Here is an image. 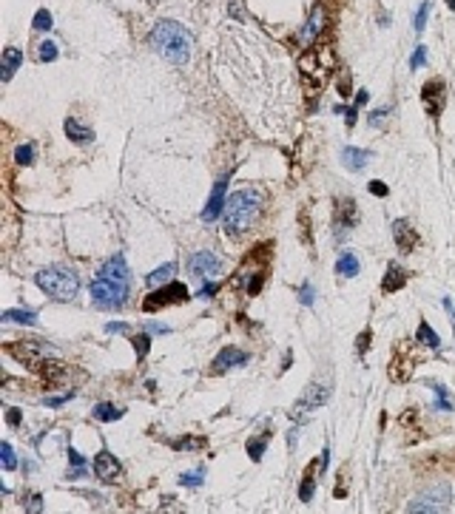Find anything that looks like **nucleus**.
I'll list each match as a JSON object with an SVG mask.
<instances>
[{
  "label": "nucleus",
  "instance_id": "obj_1",
  "mask_svg": "<svg viewBox=\"0 0 455 514\" xmlns=\"http://www.w3.org/2000/svg\"><path fill=\"white\" fill-rule=\"evenodd\" d=\"M148 46L154 49L168 63L185 66L194 51V34L177 21H157L148 34Z\"/></svg>",
  "mask_w": 455,
  "mask_h": 514
},
{
  "label": "nucleus",
  "instance_id": "obj_2",
  "mask_svg": "<svg viewBox=\"0 0 455 514\" xmlns=\"http://www.w3.org/2000/svg\"><path fill=\"white\" fill-rule=\"evenodd\" d=\"M259 216H262V194L259 190L248 188V190H236V194L228 196L225 214H222L225 231H231L234 236H242L259 222Z\"/></svg>",
  "mask_w": 455,
  "mask_h": 514
},
{
  "label": "nucleus",
  "instance_id": "obj_3",
  "mask_svg": "<svg viewBox=\"0 0 455 514\" xmlns=\"http://www.w3.org/2000/svg\"><path fill=\"white\" fill-rule=\"evenodd\" d=\"M34 284H37V287H40L49 298L63 301V304L74 301V298H77V293H80V276L74 273V270H69V268H60V264L43 268L40 273L34 276Z\"/></svg>",
  "mask_w": 455,
  "mask_h": 514
},
{
  "label": "nucleus",
  "instance_id": "obj_4",
  "mask_svg": "<svg viewBox=\"0 0 455 514\" xmlns=\"http://www.w3.org/2000/svg\"><path fill=\"white\" fill-rule=\"evenodd\" d=\"M299 68H302V80L310 91H321V86L328 83L330 68H333V54L330 49H319L310 46L305 54L299 57Z\"/></svg>",
  "mask_w": 455,
  "mask_h": 514
},
{
  "label": "nucleus",
  "instance_id": "obj_5",
  "mask_svg": "<svg viewBox=\"0 0 455 514\" xmlns=\"http://www.w3.org/2000/svg\"><path fill=\"white\" fill-rule=\"evenodd\" d=\"M88 290H91L94 307H100V310H123L125 307L128 284H123V281H111V279L97 276V279L91 281Z\"/></svg>",
  "mask_w": 455,
  "mask_h": 514
},
{
  "label": "nucleus",
  "instance_id": "obj_6",
  "mask_svg": "<svg viewBox=\"0 0 455 514\" xmlns=\"http://www.w3.org/2000/svg\"><path fill=\"white\" fill-rule=\"evenodd\" d=\"M452 503V489L450 483H435L430 489H424L419 498H415L407 511H424V514H435V511H447Z\"/></svg>",
  "mask_w": 455,
  "mask_h": 514
},
{
  "label": "nucleus",
  "instance_id": "obj_7",
  "mask_svg": "<svg viewBox=\"0 0 455 514\" xmlns=\"http://www.w3.org/2000/svg\"><path fill=\"white\" fill-rule=\"evenodd\" d=\"M188 298H191V293H188L185 284L168 281V284H162L160 290H154L151 296H145L143 310H145V313H154V310L165 307V304H182V301H188Z\"/></svg>",
  "mask_w": 455,
  "mask_h": 514
},
{
  "label": "nucleus",
  "instance_id": "obj_8",
  "mask_svg": "<svg viewBox=\"0 0 455 514\" xmlns=\"http://www.w3.org/2000/svg\"><path fill=\"white\" fill-rule=\"evenodd\" d=\"M9 352L21 361V364H26L29 370H37L40 361L54 355V350L46 344V341H14V344H9Z\"/></svg>",
  "mask_w": 455,
  "mask_h": 514
},
{
  "label": "nucleus",
  "instance_id": "obj_9",
  "mask_svg": "<svg viewBox=\"0 0 455 514\" xmlns=\"http://www.w3.org/2000/svg\"><path fill=\"white\" fill-rule=\"evenodd\" d=\"M188 273H191L194 279H199V281H211L214 276L222 273V259L214 256L211 250H199V253H194L191 259H188Z\"/></svg>",
  "mask_w": 455,
  "mask_h": 514
},
{
  "label": "nucleus",
  "instance_id": "obj_10",
  "mask_svg": "<svg viewBox=\"0 0 455 514\" xmlns=\"http://www.w3.org/2000/svg\"><path fill=\"white\" fill-rule=\"evenodd\" d=\"M328 398H330V389H328V387L310 384V387L305 389V395L299 398V404L293 407L291 417H293V421H305V417L310 415V409H319L321 404H328Z\"/></svg>",
  "mask_w": 455,
  "mask_h": 514
},
{
  "label": "nucleus",
  "instance_id": "obj_11",
  "mask_svg": "<svg viewBox=\"0 0 455 514\" xmlns=\"http://www.w3.org/2000/svg\"><path fill=\"white\" fill-rule=\"evenodd\" d=\"M94 478H97L100 483H114L120 478V461L114 458V454L108 449H100L97 458H94Z\"/></svg>",
  "mask_w": 455,
  "mask_h": 514
},
{
  "label": "nucleus",
  "instance_id": "obj_12",
  "mask_svg": "<svg viewBox=\"0 0 455 514\" xmlns=\"http://www.w3.org/2000/svg\"><path fill=\"white\" fill-rule=\"evenodd\" d=\"M225 190H228V179H219V182L214 185L211 199H208V205L202 207V219H205V222H214V219H219V216L225 214V205H228Z\"/></svg>",
  "mask_w": 455,
  "mask_h": 514
},
{
  "label": "nucleus",
  "instance_id": "obj_13",
  "mask_svg": "<svg viewBox=\"0 0 455 514\" xmlns=\"http://www.w3.org/2000/svg\"><path fill=\"white\" fill-rule=\"evenodd\" d=\"M251 361L248 352H242L236 347H225L219 350V355L214 358V372H225V370H236V367H245Z\"/></svg>",
  "mask_w": 455,
  "mask_h": 514
},
{
  "label": "nucleus",
  "instance_id": "obj_14",
  "mask_svg": "<svg viewBox=\"0 0 455 514\" xmlns=\"http://www.w3.org/2000/svg\"><path fill=\"white\" fill-rule=\"evenodd\" d=\"M97 276H103V279H111V281H123V284H131V270H128V264H125V256L123 253H114L103 268H100V273Z\"/></svg>",
  "mask_w": 455,
  "mask_h": 514
},
{
  "label": "nucleus",
  "instance_id": "obj_15",
  "mask_svg": "<svg viewBox=\"0 0 455 514\" xmlns=\"http://www.w3.org/2000/svg\"><path fill=\"white\" fill-rule=\"evenodd\" d=\"M393 239H395V247L402 253H410L415 244H419V236H415V231H413V224L407 222V219H395L393 222Z\"/></svg>",
  "mask_w": 455,
  "mask_h": 514
},
{
  "label": "nucleus",
  "instance_id": "obj_16",
  "mask_svg": "<svg viewBox=\"0 0 455 514\" xmlns=\"http://www.w3.org/2000/svg\"><path fill=\"white\" fill-rule=\"evenodd\" d=\"M373 154L365 148H353V145H345L341 148V165H345L347 170H353V174H358V170H365L370 165Z\"/></svg>",
  "mask_w": 455,
  "mask_h": 514
},
{
  "label": "nucleus",
  "instance_id": "obj_17",
  "mask_svg": "<svg viewBox=\"0 0 455 514\" xmlns=\"http://www.w3.org/2000/svg\"><path fill=\"white\" fill-rule=\"evenodd\" d=\"M407 270L402 268V264H387V273H384V281H382V290L384 293H398V290H402L404 287V284H407Z\"/></svg>",
  "mask_w": 455,
  "mask_h": 514
},
{
  "label": "nucleus",
  "instance_id": "obj_18",
  "mask_svg": "<svg viewBox=\"0 0 455 514\" xmlns=\"http://www.w3.org/2000/svg\"><path fill=\"white\" fill-rule=\"evenodd\" d=\"M23 66V51L21 49H14V46H9L6 51H3V66H0V77H3V83H9L12 77H14V71Z\"/></svg>",
  "mask_w": 455,
  "mask_h": 514
},
{
  "label": "nucleus",
  "instance_id": "obj_19",
  "mask_svg": "<svg viewBox=\"0 0 455 514\" xmlns=\"http://www.w3.org/2000/svg\"><path fill=\"white\" fill-rule=\"evenodd\" d=\"M63 131H66V137H69L71 142H77V145H88V142H94V131H91V128H86V125H80V123L74 120V117H69V120H66Z\"/></svg>",
  "mask_w": 455,
  "mask_h": 514
},
{
  "label": "nucleus",
  "instance_id": "obj_20",
  "mask_svg": "<svg viewBox=\"0 0 455 514\" xmlns=\"http://www.w3.org/2000/svg\"><path fill=\"white\" fill-rule=\"evenodd\" d=\"M325 9L321 6H313V12H310V17H308V23H305V40H316V37L325 31Z\"/></svg>",
  "mask_w": 455,
  "mask_h": 514
},
{
  "label": "nucleus",
  "instance_id": "obj_21",
  "mask_svg": "<svg viewBox=\"0 0 455 514\" xmlns=\"http://www.w3.org/2000/svg\"><path fill=\"white\" fill-rule=\"evenodd\" d=\"M66 364H60V361H40V364H37V372H40L46 381H49V384H57V381H63L66 378Z\"/></svg>",
  "mask_w": 455,
  "mask_h": 514
},
{
  "label": "nucleus",
  "instance_id": "obj_22",
  "mask_svg": "<svg viewBox=\"0 0 455 514\" xmlns=\"http://www.w3.org/2000/svg\"><path fill=\"white\" fill-rule=\"evenodd\" d=\"M358 270H362V264H358L356 253H341L339 261H336V273L339 276H345V279H356Z\"/></svg>",
  "mask_w": 455,
  "mask_h": 514
},
{
  "label": "nucleus",
  "instance_id": "obj_23",
  "mask_svg": "<svg viewBox=\"0 0 455 514\" xmlns=\"http://www.w3.org/2000/svg\"><path fill=\"white\" fill-rule=\"evenodd\" d=\"M316 472H319V461H313L305 472V483H302L299 489V500L302 503H310L313 500V491H316Z\"/></svg>",
  "mask_w": 455,
  "mask_h": 514
},
{
  "label": "nucleus",
  "instance_id": "obj_24",
  "mask_svg": "<svg viewBox=\"0 0 455 514\" xmlns=\"http://www.w3.org/2000/svg\"><path fill=\"white\" fill-rule=\"evenodd\" d=\"M69 461H71V472L66 474V478L69 480H80V478H86V474H88V463H86V458H83V454L77 452V449H74V446H69Z\"/></svg>",
  "mask_w": 455,
  "mask_h": 514
},
{
  "label": "nucleus",
  "instance_id": "obj_25",
  "mask_svg": "<svg viewBox=\"0 0 455 514\" xmlns=\"http://www.w3.org/2000/svg\"><path fill=\"white\" fill-rule=\"evenodd\" d=\"M6 324H37V313L34 310H23V307H14L3 313Z\"/></svg>",
  "mask_w": 455,
  "mask_h": 514
},
{
  "label": "nucleus",
  "instance_id": "obj_26",
  "mask_svg": "<svg viewBox=\"0 0 455 514\" xmlns=\"http://www.w3.org/2000/svg\"><path fill=\"white\" fill-rule=\"evenodd\" d=\"M415 338H419V344H424V347H430V350H439L441 347V338H439V333H435L427 321H421L419 324V333H415Z\"/></svg>",
  "mask_w": 455,
  "mask_h": 514
},
{
  "label": "nucleus",
  "instance_id": "obj_27",
  "mask_svg": "<svg viewBox=\"0 0 455 514\" xmlns=\"http://www.w3.org/2000/svg\"><path fill=\"white\" fill-rule=\"evenodd\" d=\"M91 415L97 417L100 424H111V421H120V417H123V409H120V407H114V404H97Z\"/></svg>",
  "mask_w": 455,
  "mask_h": 514
},
{
  "label": "nucleus",
  "instance_id": "obj_28",
  "mask_svg": "<svg viewBox=\"0 0 455 514\" xmlns=\"http://www.w3.org/2000/svg\"><path fill=\"white\" fill-rule=\"evenodd\" d=\"M174 273H177V264H174V261H165L162 268H157L154 273L148 276V284H151V287H157V284L162 287V284H168V281H171V276H174Z\"/></svg>",
  "mask_w": 455,
  "mask_h": 514
},
{
  "label": "nucleus",
  "instance_id": "obj_29",
  "mask_svg": "<svg viewBox=\"0 0 455 514\" xmlns=\"http://www.w3.org/2000/svg\"><path fill=\"white\" fill-rule=\"evenodd\" d=\"M432 395H435V409L439 412H455V404L450 401V392L444 384H432Z\"/></svg>",
  "mask_w": 455,
  "mask_h": 514
},
{
  "label": "nucleus",
  "instance_id": "obj_30",
  "mask_svg": "<svg viewBox=\"0 0 455 514\" xmlns=\"http://www.w3.org/2000/svg\"><path fill=\"white\" fill-rule=\"evenodd\" d=\"M265 449H268V432L259 435V437H251V441H248V454H251V461H254V463L262 461Z\"/></svg>",
  "mask_w": 455,
  "mask_h": 514
},
{
  "label": "nucleus",
  "instance_id": "obj_31",
  "mask_svg": "<svg viewBox=\"0 0 455 514\" xmlns=\"http://www.w3.org/2000/svg\"><path fill=\"white\" fill-rule=\"evenodd\" d=\"M202 480H205V466H199L197 472H185V474H180V483L188 486V489L202 486Z\"/></svg>",
  "mask_w": 455,
  "mask_h": 514
},
{
  "label": "nucleus",
  "instance_id": "obj_32",
  "mask_svg": "<svg viewBox=\"0 0 455 514\" xmlns=\"http://www.w3.org/2000/svg\"><path fill=\"white\" fill-rule=\"evenodd\" d=\"M32 29L49 31V29H51V12H49V9H37V12H34V21H32Z\"/></svg>",
  "mask_w": 455,
  "mask_h": 514
},
{
  "label": "nucleus",
  "instance_id": "obj_33",
  "mask_svg": "<svg viewBox=\"0 0 455 514\" xmlns=\"http://www.w3.org/2000/svg\"><path fill=\"white\" fill-rule=\"evenodd\" d=\"M174 449H202L208 446V437H182V441H171Z\"/></svg>",
  "mask_w": 455,
  "mask_h": 514
},
{
  "label": "nucleus",
  "instance_id": "obj_34",
  "mask_svg": "<svg viewBox=\"0 0 455 514\" xmlns=\"http://www.w3.org/2000/svg\"><path fill=\"white\" fill-rule=\"evenodd\" d=\"M14 162H17V165H32V162H34V145L26 142V145L17 148V151H14Z\"/></svg>",
  "mask_w": 455,
  "mask_h": 514
},
{
  "label": "nucleus",
  "instance_id": "obj_35",
  "mask_svg": "<svg viewBox=\"0 0 455 514\" xmlns=\"http://www.w3.org/2000/svg\"><path fill=\"white\" fill-rule=\"evenodd\" d=\"M0 458H3V469H6V472L17 469V458H14V449H12L9 441H3V446H0Z\"/></svg>",
  "mask_w": 455,
  "mask_h": 514
},
{
  "label": "nucleus",
  "instance_id": "obj_36",
  "mask_svg": "<svg viewBox=\"0 0 455 514\" xmlns=\"http://www.w3.org/2000/svg\"><path fill=\"white\" fill-rule=\"evenodd\" d=\"M37 57H40L43 63H54V60H57V46H54L51 40L40 43V46H37Z\"/></svg>",
  "mask_w": 455,
  "mask_h": 514
},
{
  "label": "nucleus",
  "instance_id": "obj_37",
  "mask_svg": "<svg viewBox=\"0 0 455 514\" xmlns=\"http://www.w3.org/2000/svg\"><path fill=\"white\" fill-rule=\"evenodd\" d=\"M299 301L305 304V307H313V301H316V290H313V284L310 281H305L299 287Z\"/></svg>",
  "mask_w": 455,
  "mask_h": 514
},
{
  "label": "nucleus",
  "instance_id": "obj_38",
  "mask_svg": "<svg viewBox=\"0 0 455 514\" xmlns=\"http://www.w3.org/2000/svg\"><path fill=\"white\" fill-rule=\"evenodd\" d=\"M430 0H424V3L419 6V12H415V31H424V26H427V17H430Z\"/></svg>",
  "mask_w": 455,
  "mask_h": 514
},
{
  "label": "nucleus",
  "instance_id": "obj_39",
  "mask_svg": "<svg viewBox=\"0 0 455 514\" xmlns=\"http://www.w3.org/2000/svg\"><path fill=\"white\" fill-rule=\"evenodd\" d=\"M148 347H151V338L148 335H137L134 338V350H137V361H143L148 355Z\"/></svg>",
  "mask_w": 455,
  "mask_h": 514
},
{
  "label": "nucleus",
  "instance_id": "obj_40",
  "mask_svg": "<svg viewBox=\"0 0 455 514\" xmlns=\"http://www.w3.org/2000/svg\"><path fill=\"white\" fill-rule=\"evenodd\" d=\"M424 63H427V49L419 46V49L413 51V57H410V68H421Z\"/></svg>",
  "mask_w": 455,
  "mask_h": 514
},
{
  "label": "nucleus",
  "instance_id": "obj_41",
  "mask_svg": "<svg viewBox=\"0 0 455 514\" xmlns=\"http://www.w3.org/2000/svg\"><path fill=\"white\" fill-rule=\"evenodd\" d=\"M26 511H43V498H40V494H37V491H32L29 494V498H26Z\"/></svg>",
  "mask_w": 455,
  "mask_h": 514
},
{
  "label": "nucleus",
  "instance_id": "obj_42",
  "mask_svg": "<svg viewBox=\"0 0 455 514\" xmlns=\"http://www.w3.org/2000/svg\"><path fill=\"white\" fill-rule=\"evenodd\" d=\"M71 398H74V392H66V395H60V398H46V407L57 409V407H63L66 401H71Z\"/></svg>",
  "mask_w": 455,
  "mask_h": 514
},
{
  "label": "nucleus",
  "instance_id": "obj_43",
  "mask_svg": "<svg viewBox=\"0 0 455 514\" xmlns=\"http://www.w3.org/2000/svg\"><path fill=\"white\" fill-rule=\"evenodd\" d=\"M370 194H373V196H387V185H384L382 179H373V182H370Z\"/></svg>",
  "mask_w": 455,
  "mask_h": 514
},
{
  "label": "nucleus",
  "instance_id": "obj_44",
  "mask_svg": "<svg viewBox=\"0 0 455 514\" xmlns=\"http://www.w3.org/2000/svg\"><path fill=\"white\" fill-rule=\"evenodd\" d=\"M328 463H330V446H325V449H321V458H319V474H325Z\"/></svg>",
  "mask_w": 455,
  "mask_h": 514
},
{
  "label": "nucleus",
  "instance_id": "obj_45",
  "mask_svg": "<svg viewBox=\"0 0 455 514\" xmlns=\"http://www.w3.org/2000/svg\"><path fill=\"white\" fill-rule=\"evenodd\" d=\"M211 296H217V284H214V281H208V284H202L199 298H211Z\"/></svg>",
  "mask_w": 455,
  "mask_h": 514
},
{
  "label": "nucleus",
  "instance_id": "obj_46",
  "mask_svg": "<svg viewBox=\"0 0 455 514\" xmlns=\"http://www.w3.org/2000/svg\"><path fill=\"white\" fill-rule=\"evenodd\" d=\"M6 421H9V426H21V409L12 407V409L6 412Z\"/></svg>",
  "mask_w": 455,
  "mask_h": 514
},
{
  "label": "nucleus",
  "instance_id": "obj_47",
  "mask_svg": "<svg viewBox=\"0 0 455 514\" xmlns=\"http://www.w3.org/2000/svg\"><path fill=\"white\" fill-rule=\"evenodd\" d=\"M356 120H358V108H356V105L345 108V123H347V125H356Z\"/></svg>",
  "mask_w": 455,
  "mask_h": 514
},
{
  "label": "nucleus",
  "instance_id": "obj_48",
  "mask_svg": "<svg viewBox=\"0 0 455 514\" xmlns=\"http://www.w3.org/2000/svg\"><path fill=\"white\" fill-rule=\"evenodd\" d=\"M384 117H387V111H384V108H382V111H373V114H370V125L378 128V125L384 123Z\"/></svg>",
  "mask_w": 455,
  "mask_h": 514
},
{
  "label": "nucleus",
  "instance_id": "obj_49",
  "mask_svg": "<svg viewBox=\"0 0 455 514\" xmlns=\"http://www.w3.org/2000/svg\"><path fill=\"white\" fill-rule=\"evenodd\" d=\"M370 350V333H362V335H358V352H367Z\"/></svg>",
  "mask_w": 455,
  "mask_h": 514
},
{
  "label": "nucleus",
  "instance_id": "obj_50",
  "mask_svg": "<svg viewBox=\"0 0 455 514\" xmlns=\"http://www.w3.org/2000/svg\"><path fill=\"white\" fill-rule=\"evenodd\" d=\"M106 333H128V327L120 324V321H108V324H106Z\"/></svg>",
  "mask_w": 455,
  "mask_h": 514
},
{
  "label": "nucleus",
  "instance_id": "obj_51",
  "mask_svg": "<svg viewBox=\"0 0 455 514\" xmlns=\"http://www.w3.org/2000/svg\"><path fill=\"white\" fill-rule=\"evenodd\" d=\"M367 100H370V94H367L365 88H362V91H356V108H358V105H365Z\"/></svg>",
  "mask_w": 455,
  "mask_h": 514
},
{
  "label": "nucleus",
  "instance_id": "obj_52",
  "mask_svg": "<svg viewBox=\"0 0 455 514\" xmlns=\"http://www.w3.org/2000/svg\"><path fill=\"white\" fill-rule=\"evenodd\" d=\"M148 333H154V335L160 333V335H165V333H171V330H168V327H162V324H148Z\"/></svg>",
  "mask_w": 455,
  "mask_h": 514
},
{
  "label": "nucleus",
  "instance_id": "obj_53",
  "mask_svg": "<svg viewBox=\"0 0 455 514\" xmlns=\"http://www.w3.org/2000/svg\"><path fill=\"white\" fill-rule=\"evenodd\" d=\"M447 6H450V9H455V0H447Z\"/></svg>",
  "mask_w": 455,
  "mask_h": 514
}]
</instances>
